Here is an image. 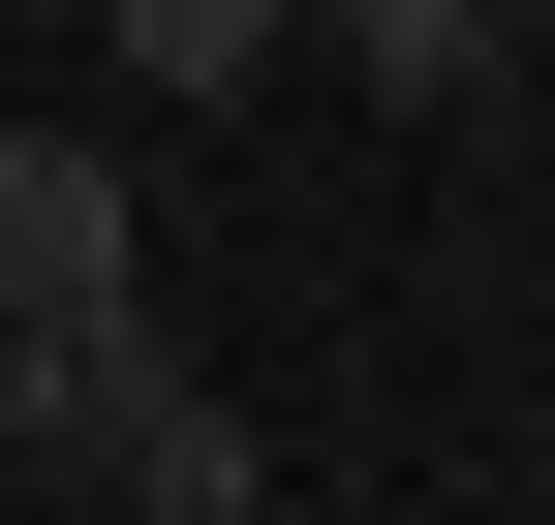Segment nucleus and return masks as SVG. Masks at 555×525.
<instances>
[{
    "label": "nucleus",
    "mask_w": 555,
    "mask_h": 525,
    "mask_svg": "<svg viewBox=\"0 0 555 525\" xmlns=\"http://www.w3.org/2000/svg\"><path fill=\"white\" fill-rule=\"evenodd\" d=\"M0 464H62V525H247L278 433L155 341V309H124V341H0Z\"/></svg>",
    "instance_id": "1"
},
{
    "label": "nucleus",
    "mask_w": 555,
    "mask_h": 525,
    "mask_svg": "<svg viewBox=\"0 0 555 525\" xmlns=\"http://www.w3.org/2000/svg\"><path fill=\"white\" fill-rule=\"evenodd\" d=\"M155 309V185L124 124H0V341H124Z\"/></svg>",
    "instance_id": "2"
},
{
    "label": "nucleus",
    "mask_w": 555,
    "mask_h": 525,
    "mask_svg": "<svg viewBox=\"0 0 555 525\" xmlns=\"http://www.w3.org/2000/svg\"><path fill=\"white\" fill-rule=\"evenodd\" d=\"M278 31H339V93H401V124H463L525 62V0H278Z\"/></svg>",
    "instance_id": "3"
},
{
    "label": "nucleus",
    "mask_w": 555,
    "mask_h": 525,
    "mask_svg": "<svg viewBox=\"0 0 555 525\" xmlns=\"http://www.w3.org/2000/svg\"><path fill=\"white\" fill-rule=\"evenodd\" d=\"M93 31H124V93H155V124H217V93H278V0H93Z\"/></svg>",
    "instance_id": "4"
},
{
    "label": "nucleus",
    "mask_w": 555,
    "mask_h": 525,
    "mask_svg": "<svg viewBox=\"0 0 555 525\" xmlns=\"http://www.w3.org/2000/svg\"><path fill=\"white\" fill-rule=\"evenodd\" d=\"M247 525H309V495H247Z\"/></svg>",
    "instance_id": "5"
},
{
    "label": "nucleus",
    "mask_w": 555,
    "mask_h": 525,
    "mask_svg": "<svg viewBox=\"0 0 555 525\" xmlns=\"http://www.w3.org/2000/svg\"><path fill=\"white\" fill-rule=\"evenodd\" d=\"M525 31H555V0H525Z\"/></svg>",
    "instance_id": "6"
},
{
    "label": "nucleus",
    "mask_w": 555,
    "mask_h": 525,
    "mask_svg": "<svg viewBox=\"0 0 555 525\" xmlns=\"http://www.w3.org/2000/svg\"><path fill=\"white\" fill-rule=\"evenodd\" d=\"M525 525H555V495H525Z\"/></svg>",
    "instance_id": "7"
}]
</instances>
